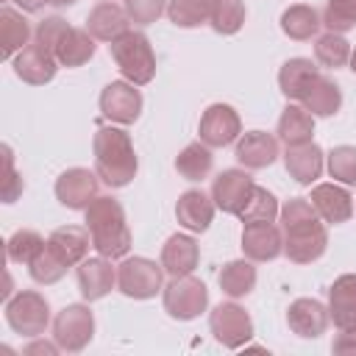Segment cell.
Returning <instances> with one entry per match:
<instances>
[{"instance_id": "cell-11", "label": "cell", "mask_w": 356, "mask_h": 356, "mask_svg": "<svg viewBox=\"0 0 356 356\" xmlns=\"http://www.w3.org/2000/svg\"><path fill=\"white\" fill-rule=\"evenodd\" d=\"M200 142H206L209 147H228L242 136V120L239 111L228 103H211L203 114H200V125H197Z\"/></svg>"}, {"instance_id": "cell-24", "label": "cell", "mask_w": 356, "mask_h": 356, "mask_svg": "<svg viewBox=\"0 0 356 356\" xmlns=\"http://www.w3.org/2000/svg\"><path fill=\"white\" fill-rule=\"evenodd\" d=\"M86 31L97 39V42H114L120 39L125 31H131V17L125 11V6H117V3H97L89 17H86Z\"/></svg>"}, {"instance_id": "cell-30", "label": "cell", "mask_w": 356, "mask_h": 356, "mask_svg": "<svg viewBox=\"0 0 356 356\" xmlns=\"http://www.w3.org/2000/svg\"><path fill=\"white\" fill-rule=\"evenodd\" d=\"M317 72H320V70H317V64H314L312 58L298 56V58L284 61L281 70H278V89H281V95H284L286 100H300L303 92H306V86L312 83V78H314Z\"/></svg>"}, {"instance_id": "cell-13", "label": "cell", "mask_w": 356, "mask_h": 356, "mask_svg": "<svg viewBox=\"0 0 356 356\" xmlns=\"http://www.w3.org/2000/svg\"><path fill=\"white\" fill-rule=\"evenodd\" d=\"M253 178L250 172L242 167H231V170H222L214 181H211V200L220 211L225 214H239L242 206L248 203L250 192H253Z\"/></svg>"}, {"instance_id": "cell-44", "label": "cell", "mask_w": 356, "mask_h": 356, "mask_svg": "<svg viewBox=\"0 0 356 356\" xmlns=\"http://www.w3.org/2000/svg\"><path fill=\"white\" fill-rule=\"evenodd\" d=\"M3 161H6V175H3V186H0V195H3V203H14L22 189H25V181L22 175L14 170V153L8 145H3Z\"/></svg>"}, {"instance_id": "cell-25", "label": "cell", "mask_w": 356, "mask_h": 356, "mask_svg": "<svg viewBox=\"0 0 356 356\" xmlns=\"http://www.w3.org/2000/svg\"><path fill=\"white\" fill-rule=\"evenodd\" d=\"M328 314L339 331L356 328V273L334 278L328 289Z\"/></svg>"}, {"instance_id": "cell-36", "label": "cell", "mask_w": 356, "mask_h": 356, "mask_svg": "<svg viewBox=\"0 0 356 356\" xmlns=\"http://www.w3.org/2000/svg\"><path fill=\"white\" fill-rule=\"evenodd\" d=\"M214 0H167V17L178 28H197L211 19Z\"/></svg>"}, {"instance_id": "cell-47", "label": "cell", "mask_w": 356, "mask_h": 356, "mask_svg": "<svg viewBox=\"0 0 356 356\" xmlns=\"http://www.w3.org/2000/svg\"><path fill=\"white\" fill-rule=\"evenodd\" d=\"M17 6H19V11H28V14H33V11H42L50 0H14Z\"/></svg>"}, {"instance_id": "cell-35", "label": "cell", "mask_w": 356, "mask_h": 356, "mask_svg": "<svg viewBox=\"0 0 356 356\" xmlns=\"http://www.w3.org/2000/svg\"><path fill=\"white\" fill-rule=\"evenodd\" d=\"M350 42L342 36V33H334V31H325L323 36H317L314 42V58L320 67H328V70H339L350 61Z\"/></svg>"}, {"instance_id": "cell-48", "label": "cell", "mask_w": 356, "mask_h": 356, "mask_svg": "<svg viewBox=\"0 0 356 356\" xmlns=\"http://www.w3.org/2000/svg\"><path fill=\"white\" fill-rule=\"evenodd\" d=\"M78 0H50V6H56V8H67V6H75Z\"/></svg>"}, {"instance_id": "cell-45", "label": "cell", "mask_w": 356, "mask_h": 356, "mask_svg": "<svg viewBox=\"0 0 356 356\" xmlns=\"http://www.w3.org/2000/svg\"><path fill=\"white\" fill-rule=\"evenodd\" d=\"M331 350L339 353V356H356V328L339 331L331 342Z\"/></svg>"}, {"instance_id": "cell-1", "label": "cell", "mask_w": 356, "mask_h": 356, "mask_svg": "<svg viewBox=\"0 0 356 356\" xmlns=\"http://www.w3.org/2000/svg\"><path fill=\"white\" fill-rule=\"evenodd\" d=\"M281 231H284V256L295 264L317 261L328 248V228L320 220L317 209L309 197H289L281 211Z\"/></svg>"}, {"instance_id": "cell-19", "label": "cell", "mask_w": 356, "mask_h": 356, "mask_svg": "<svg viewBox=\"0 0 356 356\" xmlns=\"http://www.w3.org/2000/svg\"><path fill=\"white\" fill-rule=\"evenodd\" d=\"M234 156L245 170H264L278 159V136H273L267 131H259V128L245 131L236 139Z\"/></svg>"}, {"instance_id": "cell-40", "label": "cell", "mask_w": 356, "mask_h": 356, "mask_svg": "<svg viewBox=\"0 0 356 356\" xmlns=\"http://www.w3.org/2000/svg\"><path fill=\"white\" fill-rule=\"evenodd\" d=\"M67 264L44 245L42 248V253L28 264V273H31V278L36 281V284H44V286H50V284H56V281H61L64 275H67Z\"/></svg>"}, {"instance_id": "cell-27", "label": "cell", "mask_w": 356, "mask_h": 356, "mask_svg": "<svg viewBox=\"0 0 356 356\" xmlns=\"http://www.w3.org/2000/svg\"><path fill=\"white\" fill-rule=\"evenodd\" d=\"M33 36L31 22L22 17V11L3 6L0 8V58L11 61L22 47H28V39Z\"/></svg>"}, {"instance_id": "cell-42", "label": "cell", "mask_w": 356, "mask_h": 356, "mask_svg": "<svg viewBox=\"0 0 356 356\" xmlns=\"http://www.w3.org/2000/svg\"><path fill=\"white\" fill-rule=\"evenodd\" d=\"M67 19L64 17H58V14H53V17H44L36 28H33V42L39 44V47H44V50H50L53 56H56V47H58V42H61V36L67 33Z\"/></svg>"}, {"instance_id": "cell-50", "label": "cell", "mask_w": 356, "mask_h": 356, "mask_svg": "<svg viewBox=\"0 0 356 356\" xmlns=\"http://www.w3.org/2000/svg\"><path fill=\"white\" fill-rule=\"evenodd\" d=\"M100 3H103V0H100Z\"/></svg>"}, {"instance_id": "cell-8", "label": "cell", "mask_w": 356, "mask_h": 356, "mask_svg": "<svg viewBox=\"0 0 356 356\" xmlns=\"http://www.w3.org/2000/svg\"><path fill=\"white\" fill-rule=\"evenodd\" d=\"M95 337V314L86 303H70L53 317V339L64 353H81Z\"/></svg>"}, {"instance_id": "cell-49", "label": "cell", "mask_w": 356, "mask_h": 356, "mask_svg": "<svg viewBox=\"0 0 356 356\" xmlns=\"http://www.w3.org/2000/svg\"><path fill=\"white\" fill-rule=\"evenodd\" d=\"M348 67H350V72L356 75V47L350 50V61H348Z\"/></svg>"}, {"instance_id": "cell-20", "label": "cell", "mask_w": 356, "mask_h": 356, "mask_svg": "<svg viewBox=\"0 0 356 356\" xmlns=\"http://www.w3.org/2000/svg\"><path fill=\"white\" fill-rule=\"evenodd\" d=\"M214 200L211 195H206L203 189H186L178 195V203H175V217H178V225L186 228L189 234H203L209 231L211 220H214Z\"/></svg>"}, {"instance_id": "cell-41", "label": "cell", "mask_w": 356, "mask_h": 356, "mask_svg": "<svg viewBox=\"0 0 356 356\" xmlns=\"http://www.w3.org/2000/svg\"><path fill=\"white\" fill-rule=\"evenodd\" d=\"M323 25L334 33L356 28V0H328L323 11Z\"/></svg>"}, {"instance_id": "cell-7", "label": "cell", "mask_w": 356, "mask_h": 356, "mask_svg": "<svg viewBox=\"0 0 356 356\" xmlns=\"http://www.w3.org/2000/svg\"><path fill=\"white\" fill-rule=\"evenodd\" d=\"M161 303H164V312L172 317V320H195L206 312L209 306V289L200 278H195L192 273L189 275H178V278H170L161 289Z\"/></svg>"}, {"instance_id": "cell-28", "label": "cell", "mask_w": 356, "mask_h": 356, "mask_svg": "<svg viewBox=\"0 0 356 356\" xmlns=\"http://www.w3.org/2000/svg\"><path fill=\"white\" fill-rule=\"evenodd\" d=\"M281 31L284 36H289L292 42H309L312 36H317L320 25H323V14L314 6L306 3H292L289 8L281 11Z\"/></svg>"}, {"instance_id": "cell-22", "label": "cell", "mask_w": 356, "mask_h": 356, "mask_svg": "<svg viewBox=\"0 0 356 356\" xmlns=\"http://www.w3.org/2000/svg\"><path fill=\"white\" fill-rule=\"evenodd\" d=\"M47 248L67 264V267H78L86 256L92 245V234L86 225H61L47 236Z\"/></svg>"}, {"instance_id": "cell-6", "label": "cell", "mask_w": 356, "mask_h": 356, "mask_svg": "<svg viewBox=\"0 0 356 356\" xmlns=\"http://www.w3.org/2000/svg\"><path fill=\"white\" fill-rule=\"evenodd\" d=\"M117 289L134 300H150L164 289V267L147 256H125L117 264Z\"/></svg>"}, {"instance_id": "cell-21", "label": "cell", "mask_w": 356, "mask_h": 356, "mask_svg": "<svg viewBox=\"0 0 356 356\" xmlns=\"http://www.w3.org/2000/svg\"><path fill=\"white\" fill-rule=\"evenodd\" d=\"M284 167H286L289 178H295L300 186H312L323 175V170H325V153L314 142L295 145V147H286Z\"/></svg>"}, {"instance_id": "cell-26", "label": "cell", "mask_w": 356, "mask_h": 356, "mask_svg": "<svg viewBox=\"0 0 356 356\" xmlns=\"http://www.w3.org/2000/svg\"><path fill=\"white\" fill-rule=\"evenodd\" d=\"M300 106L312 117H334L342 108V89H339V83L334 78L317 72L312 78V83L306 86V92L300 97Z\"/></svg>"}, {"instance_id": "cell-32", "label": "cell", "mask_w": 356, "mask_h": 356, "mask_svg": "<svg viewBox=\"0 0 356 356\" xmlns=\"http://www.w3.org/2000/svg\"><path fill=\"white\" fill-rule=\"evenodd\" d=\"M95 56V36L86 28H67V33L61 36L58 47H56V58L61 67H83L86 61H92Z\"/></svg>"}, {"instance_id": "cell-9", "label": "cell", "mask_w": 356, "mask_h": 356, "mask_svg": "<svg viewBox=\"0 0 356 356\" xmlns=\"http://www.w3.org/2000/svg\"><path fill=\"white\" fill-rule=\"evenodd\" d=\"M209 331H211V337L222 348L236 350V348H242V345L250 342V337H253V320L231 298V300H225V303H220V306L211 309V314H209Z\"/></svg>"}, {"instance_id": "cell-23", "label": "cell", "mask_w": 356, "mask_h": 356, "mask_svg": "<svg viewBox=\"0 0 356 356\" xmlns=\"http://www.w3.org/2000/svg\"><path fill=\"white\" fill-rule=\"evenodd\" d=\"M197 261H200V245L195 242L192 234H172L161 245V267L170 278L195 273Z\"/></svg>"}, {"instance_id": "cell-16", "label": "cell", "mask_w": 356, "mask_h": 356, "mask_svg": "<svg viewBox=\"0 0 356 356\" xmlns=\"http://www.w3.org/2000/svg\"><path fill=\"white\" fill-rule=\"evenodd\" d=\"M331 323L328 306H323L317 298H295L286 309V325L292 334L303 337V339H317L325 334Z\"/></svg>"}, {"instance_id": "cell-10", "label": "cell", "mask_w": 356, "mask_h": 356, "mask_svg": "<svg viewBox=\"0 0 356 356\" xmlns=\"http://www.w3.org/2000/svg\"><path fill=\"white\" fill-rule=\"evenodd\" d=\"M97 103H100V114L114 125H134L142 114V106H145L139 86H134L125 78L106 83Z\"/></svg>"}, {"instance_id": "cell-4", "label": "cell", "mask_w": 356, "mask_h": 356, "mask_svg": "<svg viewBox=\"0 0 356 356\" xmlns=\"http://www.w3.org/2000/svg\"><path fill=\"white\" fill-rule=\"evenodd\" d=\"M108 53L125 81L134 86H147L156 78V53L142 31H125L108 44Z\"/></svg>"}, {"instance_id": "cell-12", "label": "cell", "mask_w": 356, "mask_h": 356, "mask_svg": "<svg viewBox=\"0 0 356 356\" xmlns=\"http://www.w3.org/2000/svg\"><path fill=\"white\" fill-rule=\"evenodd\" d=\"M56 200L72 211H83L100 189V175L86 167H70L56 178Z\"/></svg>"}, {"instance_id": "cell-14", "label": "cell", "mask_w": 356, "mask_h": 356, "mask_svg": "<svg viewBox=\"0 0 356 356\" xmlns=\"http://www.w3.org/2000/svg\"><path fill=\"white\" fill-rule=\"evenodd\" d=\"M75 278H78V289L83 300H100L106 298L114 286H117V267H111V259L106 256H86L78 267H75Z\"/></svg>"}, {"instance_id": "cell-17", "label": "cell", "mask_w": 356, "mask_h": 356, "mask_svg": "<svg viewBox=\"0 0 356 356\" xmlns=\"http://www.w3.org/2000/svg\"><path fill=\"white\" fill-rule=\"evenodd\" d=\"M312 206L317 209L320 220L328 222V225H339V222H348L353 217V195L348 192L345 184H317L312 186V195H309Z\"/></svg>"}, {"instance_id": "cell-34", "label": "cell", "mask_w": 356, "mask_h": 356, "mask_svg": "<svg viewBox=\"0 0 356 356\" xmlns=\"http://www.w3.org/2000/svg\"><path fill=\"white\" fill-rule=\"evenodd\" d=\"M245 17H248L245 0H214L209 25H211V31L220 33V36H234V33L242 31Z\"/></svg>"}, {"instance_id": "cell-38", "label": "cell", "mask_w": 356, "mask_h": 356, "mask_svg": "<svg viewBox=\"0 0 356 356\" xmlns=\"http://www.w3.org/2000/svg\"><path fill=\"white\" fill-rule=\"evenodd\" d=\"M44 245H47V239H44L39 231H33V228H19V231H14V234L8 236L6 253H8V261H11V264H31V261L42 253Z\"/></svg>"}, {"instance_id": "cell-29", "label": "cell", "mask_w": 356, "mask_h": 356, "mask_svg": "<svg viewBox=\"0 0 356 356\" xmlns=\"http://www.w3.org/2000/svg\"><path fill=\"white\" fill-rule=\"evenodd\" d=\"M275 136H278V142H284L286 147L306 145V142H312V136H314V117H312L303 106L289 103V106L281 111V117H278Z\"/></svg>"}, {"instance_id": "cell-46", "label": "cell", "mask_w": 356, "mask_h": 356, "mask_svg": "<svg viewBox=\"0 0 356 356\" xmlns=\"http://www.w3.org/2000/svg\"><path fill=\"white\" fill-rule=\"evenodd\" d=\"M22 353H25V356H58V353H61V348H58V342H56V339H53V342H47V339L33 337V339L22 348Z\"/></svg>"}, {"instance_id": "cell-15", "label": "cell", "mask_w": 356, "mask_h": 356, "mask_svg": "<svg viewBox=\"0 0 356 356\" xmlns=\"http://www.w3.org/2000/svg\"><path fill=\"white\" fill-rule=\"evenodd\" d=\"M11 67H14V75L19 78V81H25V83H31V86H44V83H50L53 78H56V72H58V58L50 53V50H44V47H39L36 42L33 44H28V47H22L14 58H11Z\"/></svg>"}, {"instance_id": "cell-37", "label": "cell", "mask_w": 356, "mask_h": 356, "mask_svg": "<svg viewBox=\"0 0 356 356\" xmlns=\"http://www.w3.org/2000/svg\"><path fill=\"white\" fill-rule=\"evenodd\" d=\"M278 211H281L278 197H275L270 189H264V186H253L248 203L242 206V211H239L236 217H239L245 225H250V222H275Z\"/></svg>"}, {"instance_id": "cell-5", "label": "cell", "mask_w": 356, "mask_h": 356, "mask_svg": "<svg viewBox=\"0 0 356 356\" xmlns=\"http://www.w3.org/2000/svg\"><path fill=\"white\" fill-rule=\"evenodd\" d=\"M6 323L14 334L19 337H42L47 331V325H53L50 320V303L42 292L36 289H22L17 295H11L6 300Z\"/></svg>"}, {"instance_id": "cell-3", "label": "cell", "mask_w": 356, "mask_h": 356, "mask_svg": "<svg viewBox=\"0 0 356 356\" xmlns=\"http://www.w3.org/2000/svg\"><path fill=\"white\" fill-rule=\"evenodd\" d=\"M83 222L92 234V245L106 259H125L131 250V228L125 209L111 195H97L83 209Z\"/></svg>"}, {"instance_id": "cell-39", "label": "cell", "mask_w": 356, "mask_h": 356, "mask_svg": "<svg viewBox=\"0 0 356 356\" xmlns=\"http://www.w3.org/2000/svg\"><path fill=\"white\" fill-rule=\"evenodd\" d=\"M325 167H328V175L337 184L356 186V147L353 145H337V147H331L328 156H325Z\"/></svg>"}, {"instance_id": "cell-33", "label": "cell", "mask_w": 356, "mask_h": 356, "mask_svg": "<svg viewBox=\"0 0 356 356\" xmlns=\"http://www.w3.org/2000/svg\"><path fill=\"white\" fill-rule=\"evenodd\" d=\"M214 167V156H211V147L206 142H189L178 159H175V170L184 181H203Z\"/></svg>"}, {"instance_id": "cell-18", "label": "cell", "mask_w": 356, "mask_h": 356, "mask_svg": "<svg viewBox=\"0 0 356 356\" xmlns=\"http://www.w3.org/2000/svg\"><path fill=\"white\" fill-rule=\"evenodd\" d=\"M242 253L250 261H273L284 253V231L275 222H250L242 228Z\"/></svg>"}, {"instance_id": "cell-2", "label": "cell", "mask_w": 356, "mask_h": 356, "mask_svg": "<svg viewBox=\"0 0 356 356\" xmlns=\"http://www.w3.org/2000/svg\"><path fill=\"white\" fill-rule=\"evenodd\" d=\"M92 153H95V172L100 181L111 189H122L136 178L139 159L131 142V134L122 125H100L92 139Z\"/></svg>"}, {"instance_id": "cell-31", "label": "cell", "mask_w": 356, "mask_h": 356, "mask_svg": "<svg viewBox=\"0 0 356 356\" xmlns=\"http://www.w3.org/2000/svg\"><path fill=\"white\" fill-rule=\"evenodd\" d=\"M217 281H220V289H222L228 298L239 300V298H248V295L256 289L259 273H256V267H253L250 259H234V261L222 264Z\"/></svg>"}, {"instance_id": "cell-43", "label": "cell", "mask_w": 356, "mask_h": 356, "mask_svg": "<svg viewBox=\"0 0 356 356\" xmlns=\"http://www.w3.org/2000/svg\"><path fill=\"white\" fill-rule=\"evenodd\" d=\"M125 11L134 25H153L167 11V0H125Z\"/></svg>"}]
</instances>
